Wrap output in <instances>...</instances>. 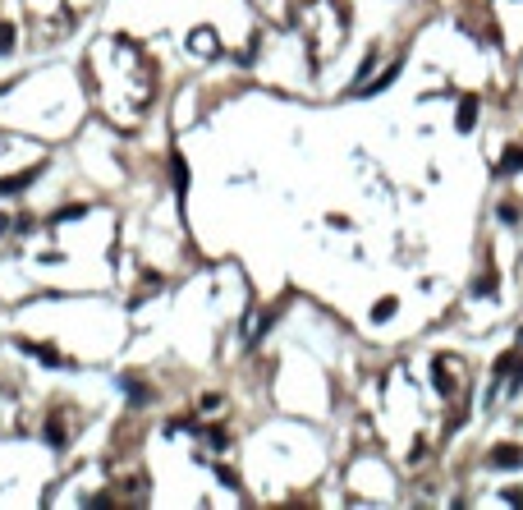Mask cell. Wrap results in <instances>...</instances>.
Segmentation results:
<instances>
[]
</instances>
